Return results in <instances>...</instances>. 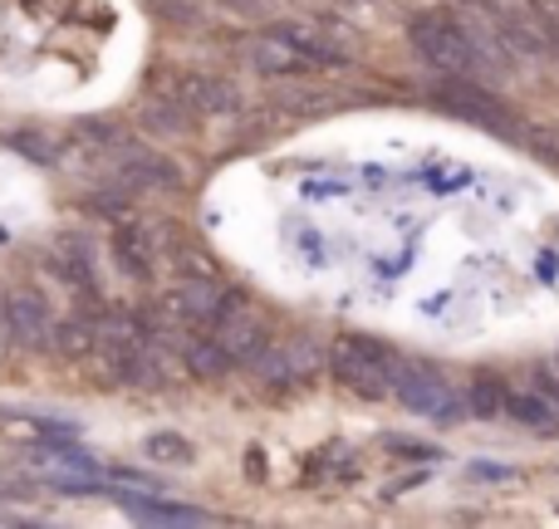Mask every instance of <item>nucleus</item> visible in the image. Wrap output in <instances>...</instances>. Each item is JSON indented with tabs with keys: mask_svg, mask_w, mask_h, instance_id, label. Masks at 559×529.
<instances>
[{
	"mask_svg": "<svg viewBox=\"0 0 559 529\" xmlns=\"http://www.w3.org/2000/svg\"><path fill=\"white\" fill-rule=\"evenodd\" d=\"M153 94H167L187 108L192 118H216L241 108V88L222 74H202V69H177V74L153 79Z\"/></svg>",
	"mask_w": 559,
	"mask_h": 529,
	"instance_id": "nucleus-5",
	"label": "nucleus"
},
{
	"mask_svg": "<svg viewBox=\"0 0 559 529\" xmlns=\"http://www.w3.org/2000/svg\"><path fill=\"white\" fill-rule=\"evenodd\" d=\"M84 206H88L94 216H104V221H123L128 206H133V187L114 182V187H104V192H88Z\"/></svg>",
	"mask_w": 559,
	"mask_h": 529,
	"instance_id": "nucleus-22",
	"label": "nucleus"
},
{
	"mask_svg": "<svg viewBox=\"0 0 559 529\" xmlns=\"http://www.w3.org/2000/svg\"><path fill=\"white\" fill-rule=\"evenodd\" d=\"M222 299H226L222 279L206 269V275H182V279H177L173 294H167V304H173L177 314L197 328V324H212V314L222 309Z\"/></svg>",
	"mask_w": 559,
	"mask_h": 529,
	"instance_id": "nucleus-12",
	"label": "nucleus"
},
{
	"mask_svg": "<svg viewBox=\"0 0 559 529\" xmlns=\"http://www.w3.org/2000/svg\"><path fill=\"white\" fill-rule=\"evenodd\" d=\"M393 393L407 412H423V417H437V422H462L466 402L447 387V377L427 363H413V358H397V373H393Z\"/></svg>",
	"mask_w": 559,
	"mask_h": 529,
	"instance_id": "nucleus-4",
	"label": "nucleus"
},
{
	"mask_svg": "<svg viewBox=\"0 0 559 529\" xmlns=\"http://www.w3.org/2000/svg\"><path fill=\"white\" fill-rule=\"evenodd\" d=\"M143 456L147 461H157V466H192V442L187 436H177V432H153V436H143Z\"/></svg>",
	"mask_w": 559,
	"mask_h": 529,
	"instance_id": "nucleus-20",
	"label": "nucleus"
},
{
	"mask_svg": "<svg viewBox=\"0 0 559 529\" xmlns=\"http://www.w3.org/2000/svg\"><path fill=\"white\" fill-rule=\"evenodd\" d=\"M108 251H114L118 269H123L128 279H138V285H147L157 269V245H153V231H147V221H114V241H108Z\"/></svg>",
	"mask_w": 559,
	"mask_h": 529,
	"instance_id": "nucleus-10",
	"label": "nucleus"
},
{
	"mask_svg": "<svg viewBox=\"0 0 559 529\" xmlns=\"http://www.w3.org/2000/svg\"><path fill=\"white\" fill-rule=\"evenodd\" d=\"M206 334H216L226 344V353L236 358V363L255 368L265 358V348H271V334H265V324L251 314V304L236 294L222 299V309L212 314V324H206Z\"/></svg>",
	"mask_w": 559,
	"mask_h": 529,
	"instance_id": "nucleus-6",
	"label": "nucleus"
},
{
	"mask_svg": "<svg viewBox=\"0 0 559 529\" xmlns=\"http://www.w3.org/2000/svg\"><path fill=\"white\" fill-rule=\"evenodd\" d=\"M545 383H550V393H559V353L545 363Z\"/></svg>",
	"mask_w": 559,
	"mask_h": 529,
	"instance_id": "nucleus-26",
	"label": "nucleus"
},
{
	"mask_svg": "<svg viewBox=\"0 0 559 529\" xmlns=\"http://www.w3.org/2000/svg\"><path fill=\"white\" fill-rule=\"evenodd\" d=\"M329 377H334L338 387H348V393L358 397H388L393 393V373H397V353L393 348H383L378 338H338L334 348H329Z\"/></svg>",
	"mask_w": 559,
	"mask_h": 529,
	"instance_id": "nucleus-3",
	"label": "nucleus"
},
{
	"mask_svg": "<svg viewBox=\"0 0 559 529\" xmlns=\"http://www.w3.org/2000/svg\"><path fill=\"white\" fill-rule=\"evenodd\" d=\"M197 123H202V118H192L182 104H177V98H167V94H153V98H147V108H143V128L153 137H163V143L187 137Z\"/></svg>",
	"mask_w": 559,
	"mask_h": 529,
	"instance_id": "nucleus-16",
	"label": "nucleus"
},
{
	"mask_svg": "<svg viewBox=\"0 0 559 529\" xmlns=\"http://www.w3.org/2000/svg\"><path fill=\"white\" fill-rule=\"evenodd\" d=\"M49 348H55V353H64V358L94 353V314L59 318V324H55V338H49Z\"/></svg>",
	"mask_w": 559,
	"mask_h": 529,
	"instance_id": "nucleus-17",
	"label": "nucleus"
},
{
	"mask_svg": "<svg viewBox=\"0 0 559 529\" xmlns=\"http://www.w3.org/2000/svg\"><path fill=\"white\" fill-rule=\"evenodd\" d=\"M506 417L531 436H559V402L550 393H506Z\"/></svg>",
	"mask_w": 559,
	"mask_h": 529,
	"instance_id": "nucleus-14",
	"label": "nucleus"
},
{
	"mask_svg": "<svg viewBox=\"0 0 559 529\" xmlns=\"http://www.w3.org/2000/svg\"><path fill=\"white\" fill-rule=\"evenodd\" d=\"M383 446H388L393 456H407V461H442V452H437V446L413 442V436H388Z\"/></svg>",
	"mask_w": 559,
	"mask_h": 529,
	"instance_id": "nucleus-23",
	"label": "nucleus"
},
{
	"mask_svg": "<svg viewBox=\"0 0 559 529\" xmlns=\"http://www.w3.org/2000/svg\"><path fill=\"white\" fill-rule=\"evenodd\" d=\"M432 104L442 108V113L462 118V123L481 128V133L511 137V143H525V128H531L515 118V108H506L501 98L491 94V84H476V79H437Z\"/></svg>",
	"mask_w": 559,
	"mask_h": 529,
	"instance_id": "nucleus-2",
	"label": "nucleus"
},
{
	"mask_svg": "<svg viewBox=\"0 0 559 529\" xmlns=\"http://www.w3.org/2000/svg\"><path fill=\"white\" fill-rule=\"evenodd\" d=\"M108 373H114L123 387H143V393H153V387L167 383V363L153 348V338H143V344L123 348L118 358H108Z\"/></svg>",
	"mask_w": 559,
	"mask_h": 529,
	"instance_id": "nucleus-13",
	"label": "nucleus"
},
{
	"mask_svg": "<svg viewBox=\"0 0 559 529\" xmlns=\"http://www.w3.org/2000/svg\"><path fill=\"white\" fill-rule=\"evenodd\" d=\"M49 275L64 279L69 289H84L88 299H98V285H94V241H88V231L55 236V245H49Z\"/></svg>",
	"mask_w": 559,
	"mask_h": 529,
	"instance_id": "nucleus-9",
	"label": "nucleus"
},
{
	"mask_svg": "<svg viewBox=\"0 0 559 529\" xmlns=\"http://www.w3.org/2000/svg\"><path fill=\"white\" fill-rule=\"evenodd\" d=\"M118 182L133 187V192H182V167L167 153L143 143H123L118 153Z\"/></svg>",
	"mask_w": 559,
	"mask_h": 529,
	"instance_id": "nucleus-7",
	"label": "nucleus"
},
{
	"mask_svg": "<svg viewBox=\"0 0 559 529\" xmlns=\"http://www.w3.org/2000/svg\"><path fill=\"white\" fill-rule=\"evenodd\" d=\"M251 64L261 69L265 79H299V74H309V69H314V59H309L305 49H299L295 39L275 25V29H265V35L251 39Z\"/></svg>",
	"mask_w": 559,
	"mask_h": 529,
	"instance_id": "nucleus-11",
	"label": "nucleus"
},
{
	"mask_svg": "<svg viewBox=\"0 0 559 529\" xmlns=\"http://www.w3.org/2000/svg\"><path fill=\"white\" fill-rule=\"evenodd\" d=\"M466 412H472L476 422H496V417H506V387L496 383V377H481V383L472 387V397H466Z\"/></svg>",
	"mask_w": 559,
	"mask_h": 529,
	"instance_id": "nucleus-21",
	"label": "nucleus"
},
{
	"mask_svg": "<svg viewBox=\"0 0 559 529\" xmlns=\"http://www.w3.org/2000/svg\"><path fill=\"white\" fill-rule=\"evenodd\" d=\"M407 39H413L417 59L432 69L437 79H476V84H491L501 69L496 59L481 49V39L472 35L462 15H447V10H423L407 25Z\"/></svg>",
	"mask_w": 559,
	"mask_h": 529,
	"instance_id": "nucleus-1",
	"label": "nucleus"
},
{
	"mask_svg": "<svg viewBox=\"0 0 559 529\" xmlns=\"http://www.w3.org/2000/svg\"><path fill=\"white\" fill-rule=\"evenodd\" d=\"M0 318H5V338H15V344H29V348H49V338H55V309H49L45 294H35V289H15L10 299H0Z\"/></svg>",
	"mask_w": 559,
	"mask_h": 529,
	"instance_id": "nucleus-8",
	"label": "nucleus"
},
{
	"mask_svg": "<svg viewBox=\"0 0 559 529\" xmlns=\"http://www.w3.org/2000/svg\"><path fill=\"white\" fill-rule=\"evenodd\" d=\"M280 98H285L295 113H309V118H314V113H329V98H324V94H309V88H285Z\"/></svg>",
	"mask_w": 559,
	"mask_h": 529,
	"instance_id": "nucleus-24",
	"label": "nucleus"
},
{
	"mask_svg": "<svg viewBox=\"0 0 559 529\" xmlns=\"http://www.w3.org/2000/svg\"><path fill=\"white\" fill-rule=\"evenodd\" d=\"M123 501L133 505V515L147 525H202L206 520V515L192 510V505H153L147 495H123Z\"/></svg>",
	"mask_w": 559,
	"mask_h": 529,
	"instance_id": "nucleus-19",
	"label": "nucleus"
},
{
	"mask_svg": "<svg viewBox=\"0 0 559 529\" xmlns=\"http://www.w3.org/2000/svg\"><path fill=\"white\" fill-rule=\"evenodd\" d=\"M5 147H10V153H20L25 163H39V167H55V163H59L55 137H45L39 128H10V133H5Z\"/></svg>",
	"mask_w": 559,
	"mask_h": 529,
	"instance_id": "nucleus-18",
	"label": "nucleus"
},
{
	"mask_svg": "<svg viewBox=\"0 0 559 529\" xmlns=\"http://www.w3.org/2000/svg\"><path fill=\"white\" fill-rule=\"evenodd\" d=\"M472 481H511L506 466H472Z\"/></svg>",
	"mask_w": 559,
	"mask_h": 529,
	"instance_id": "nucleus-25",
	"label": "nucleus"
},
{
	"mask_svg": "<svg viewBox=\"0 0 559 529\" xmlns=\"http://www.w3.org/2000/svg\"><path fill=\"white\" fill-rule=\"evenodd\" d=\"M182 363L192 377H202V383H216V377H226L236 368V358L226 353V344L216 334H202V338H187L182 344Z\"/></svg>",
	"mask_w": 559,
	"mask_h": 529,
	"instance_id": "nucleus-15",
	"label": "nucleus"
}]
</instances>
